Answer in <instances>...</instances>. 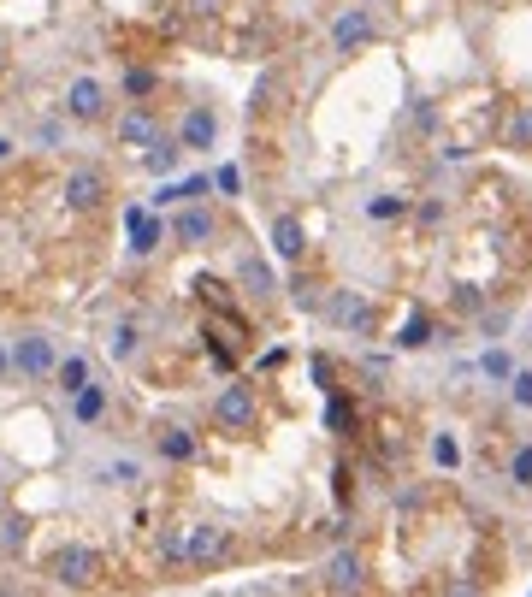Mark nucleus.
Here are the masks:
<instances>
[{"label": "nucleus", "instance_id": "obj_1", "mask_svg": "<svg viewBox=\"0 0 532 597\" xmlns=\"http://www.w3.org/2000/svg\"><path fill=\"white\" fill-rule=\"evenodd\" d=\"M54 361H60V349H54L48 332H18L12 337V379L42 385V379H54Z\"/></svg>", "mask_w": 532, "mask_h": 597}, {"label": "nucleus", "instance_id": "obj_2", "mask_svg": "<svg viewBox=\"0 0 532 597\" xmlns=\"http://www.w3.org/2000/svg\"><path fill=\"white\" fill-rule=\"evenodd\" d=\"M213 420H219V432H255V420H261V397H255V385H243V379L219 385V397H213Z\"/></svg>", "mask_w": 532, "mask_h": 597}, {"label": "nucleus", "instance_id": "obj_3", "mask_svg": "<svg viewBox=\"0 0 532 597\" xmlns=\"http://www.w3.org/2000/svg\"><path fill=\"white\" fill-rule=\"evenodd\" d=\"M95 574H101V556H95L89 544H66V550H54V562H48V580H54L60 592L95 586Z\"/></svg>", "mask_w": 532, "mask_h": 597}, {"label": "nucleus", "instance_id": "obj_4", "mask_svg": "<svg viewBox=\"0 0 532 597\" xmlns=\"http://www.w3.org/2000/svg\"><path fill=\"white\" fill-rule=\"evenodd\" d=\"M166 237H172L178 249H207V243L219 237V219H213L207 207H196V201H184V207L166 219Z\"/></svg>", "mask_w": 532, "mask_h": 597}, {"label": "nucleus", "instance_id": "obj_5", "mask_svg": "<svg viewBox=\"0 0 532 597\" xmlns=\"http://www.w3.org/2000/svg\"><path fill=\"white\" fill-rule=\"evenodd\" d=\"M125 231H131V255L136 261H148V255L166 243V219H160L148 201H131V207H125Z\"/></svg>", "mask_w": 532, "mask_h": 597}, {"label": "nucleus", "instance_id": "obj_6", "mask_svg": "<svg viewBox=\"0 0 532 597\" xmlns=\"http://www.w3.org/2000/svg\"><path fill=\"white\" fill-rule=\"evenodd\" d=\"M379 36V24H373V6H343L332 24V48L337 54H355V48H367Z\"/></svg>", "mask_w": 532, "mask_h": 597}, {"label": "nucleus", "instance_id": "obj_7", "mask_svg": "<svg viewBox=\"0 0 532 597\" xmlns=\"http://www.w3.org/2000/svg\"><path fill=\"white\" fill-rule=\"evenodd\" d=\"M172 136L184 142V154H213V148H219V113H213V107H190Z\"/></svg>", "mask_w": 532, "mask_h": 597}, {"label": "nucleus", "instance_id": "obj_8", "mask_svg": "<svg viewBox=\"0 0 532 597\" xmlns=\"http://www.w3.org/2000/svg\"><path fill=\"white\" fill-rule=\"evenodd\" d=\"M101 201H107V172L101 166H77L66 178V207L71 213H95Z\"/></svg>", "mask_w": 532, "mask_h": 597}, {"label": "nucleus", "instance_id": "obj_9", "mask_svg": "<svg viewBox=\"0 0 532 597\" xmlns=\"http://www.w3.org/2000/svg\"><path fill=\"white\" fill-rule=\"evenodd\" d=\"M101 113H107V89H101L95 77H71V83H66V119L95 125Z\"/></svg>", "mask_w": 532, "mask_h": 597}, {"label": "nucleus", "instance_id": "obj_10", "mask_svg": "<svg viewBox=\"0 0 532 597\" xmlns=\"http://www.w3.org/2000/svg\"><path fill=\"white\" fill-rule=\"evenodd\" d=\"M225 550H231V538H225V527H190L184 532V562L190 568H213V562H225Z\"/></svg>", "mask_w": 532, "mask_h": 597}, {"label": "nucleus", "instance_id": "obj_11", "mask_svg": "<svg viewBox=\"0 0 532 597\" xmlns=\"http://www.w3.org/2000/svg\"><path fill=\"white\" fill-rule=\"evenodd\" d=\"M332 320H337L349 337H373V332H379V314H373V302H361L355 290H337V296H332Z\"/></svg>", "mask_w": 532, "mask_h": 597}, {"label": "nucleus", "instance_id": "obj_12", "mask_svg": "<svg viewBox=\"0 0 532 597\" xmlns=\"http://www.w3.org/2000/svg\"><path fill=\"white\" fill-rule=\"evenodd\" d=\"M272 255H278V261H302V255H308V225H302L296 213H278V219H272Z\"/></svg>", "mask_w": 532, "mask_h": 597}, {"label": "nucleus", "instance_id": "obj_13", "mask_svg": "<svg viewBox=\"0 0 532 597\" xmlns=\"http://www.w3.org/2000/svg\"><path fill=\"white\" fill-rule=\"evenodd\" d=\"M361 586H367L361 550H337L332 562H326V592H361Z\"/></svg>", "mask_w": 532, "mask_h": 597}, {"label": "nucleus", "instance_id": "obj_14", "mask_svg": "<svg viewBox=\"0 0 532 597\" xmlns=\"http://www.w3.org/2000/svg\"><path fill=\"white\" fill-rule=\"evenodd\" d=\"M154 456H160V462H196V432H190V426H178V420H166V426H160V432H154Z\"/></svg>", "mask_w": 532, "mask_h": 597}, {"label": "nucleus", "instance_id": "obj_15", "mask_svg": "<svg viewBox=\"0 0 532 597\" xmlns=\"http://www.w3.org/2000/svg\"><path fill=\"white\" fill-rule=\"evenodd\" d=\"M148 479V467L136 462V456H107V462L95 467V485H107V491H136Z\"/></svg>", "mask_w": 532, "mask_h": 597}, {"label": "nucleus", "instance_id": "obj_16", "mask_svg": "<svg viewBox=\"0 0 532 597\" xmlns=\"http://www.w3.org/2000/svg\"><path fill=\"white\" fill-rule=\"evenodd\" d=\"M178 166H184V142H178V136L160 131L148 148H142V172H154V178H172Z\"/></svg>", "mask_w": 532, "mask_h": 597}, {"label": "nucleus", "instance_id": "obj_17", "mask_svg": "<svg viewBox=\"0 0 532 597\" xmlns=\"http://www.w3.org/2000/svg\"><path fill=\"white\" fill-rule=\"evenodd\" d=\"M83 385H95V361H89L83 349H77V355H60V361H54V391H60V397H77Z\"/></svg>", "mask_w": 532, "mask_h": 597}, {"label": "nucleus", "instance_id": "obj_18", "mask_svg": "<svg viewBox=\"0 0 532 597\" xmlns=\"http://www.w3.org/2000/svg\"><path fill=\"white\" fill-rule=\"evenodd\" d=\"M154 136H160V119H154L148 107H131V113L119 119V148H136V154H142Z\"/></svg>", "mask_w": 532, "mask_h": 597}, {"label": "nucleus", "instance_id": "obj_19", "mask_svg": "<svg viewBox=\"0 0 532 597\" xmlns=\"http://www.w3.org/2000/svg\"><path fill=\"white\" fill-rule=\"evenodd\" d=\"M71 402V426H95L101 414H107V385L95 379V385H83L77 397H66Z\"/></svg>", "mask_w": 532, "mask_h": 597}, {"label": "nucleus", "instance_id": "obj_20", "mask_svg": "<svg viewBox=\"0 0 532 597\" xmlns=\"http://www.w3.org/2000/svg\"><path fill=\"white\" fill-rule=\"evenodd\" d=\"M237 284H243L249 296H261V302L278 290V278H272V266H266L261 255H243V261H237Z\"/></svg>", "mask_w": 532, "mask_h": 597}, {"label": "nucleus", "instance_id": "obj_21", "mask_svg": "<svg viewBox=\"0 0 532 597\" xmlns=\"http://www.w3.org/2000/svg\"><path fill=\"white\" fill-rule=\"evenodd\" d=\"M391 343H397V349H426V343H432V320H426V308H414V314L397 326Z\"/></svg>", "mask_w": 532, "mask_h": 597}, {"label": "nucleus", "instance_id": "obj_22", "mask_svg": "<svg viewBox=\"0 0 532 597\" xmlns=\"http://www.w3.org/2000/svg\"><path fill=\"white\" fill-rule=\"evenodd\" d=\"M107 355H113V361H136V355H142V332H136V320H119V326H113Z\"/></svg>", "mask_w": 532, "mask_h": 597}, {"label": "nucleus", "instance_id": "obj_23", "mask_svg": "<svg viewBox=\"0 0 532 597\" xmlns=\"http://www.w3.org/2000/svg\"><path fill=\"white\" fill-rule=\"evenodd\" d=\"M479 373H485V385H509V379H515V355H509V349H485V355H479Z\"/></svg>", "mask_w": 532, "mask_h": 597}, {"label": "nucleus", "instance_id": "obj_24", "mask_svg": "<svg viewBox=\"0 0 532 597\" xmlns=\"http://www.w3.org/2000/svg\"><path fill=\"white\" fill-rule=\"evenodd\" d=\"M119 89H125L131 101H148V95L160 89V71H148V66H125V77H119Z\"/></svg>", "mask_w": 532, "mask_h": 597}, {"label": "nucleus", "instance_id": "obj_25", "mask_svg": "<svg viewBox=\"0 0 532 597\" xmlns=\"http://www.w3.org/2000/svg\"><path fill=\"white\" fill-rule=\"evenodd\" d=\"M402 213H408V196H391V190L367 201V219H379V225H385V219H402Z\"/></svg>", "mask_w": 532, "mask_h": 597}, {"label": "nucleus", "instance_id": "obj_26", "mask_svg": "<svg viewBox=\"0 0 532 597\" xmlns=\"http://www.w3.org/2000/svg\"><path fill=\"white\" fill-rule=\"evenodd\" d=\"M432 462L444 467V473H450V467H462V444H456V432H438V438H432Z\"/></svg>", "mask_w": 532, "mask_h": 597}, {"label": "nucleus", "instance_id": "obj_27", "mask_svg": "<svg viewBox=\"0 0 532 597\" xmlns=\"http://www.w3.org/2000/svg\"><path fill=\"white\" fill-rule=\"evenodd\" d=\"M24 532H30L24 515H6V509H0V550H24Z\"/></svg>", "mask_w": 532, "mask_h": 597}, {"label": "nucleus", "instance_id": "obj_28", "mask_svg": "<svg viewBox=\"0 0 532 597\" xmlns=\"http://www.w3.org/2000/svg\"><path fill=\"white\" fill-rule=\"evenodd\" d=\"M509 485L532 491V444H515V456H509Z\"/></svg>", "mask_w": 532, "mask_h": 597}, {"label": "nucleus", "instance_id": "obj_29", "mask_svg": "<svg viewBox=\"0 0 532 597\" xmlns=\"http://www.w3.org/2000/svg\"><path fill=\"white\" fill-rule=\"evenodd\" d=\"M509 402H515L521 414H532V367H515V379H509Z\"/></svg>", "mask_w": 532, "mask_h": 597}, {"label": "nucleus", "instance_id": "obj_30", "mask_svg": "<svg viewBox=\"0 0 532 597\" xmlns=\"http://www.w3.org/2000/svg\"><path fill=\"white\" fill-rule=\"evenodd\" d=\"M213 190H219V196H243V166H231V160H225V166L213 172Z\"/></svg>", "mask_w": 532, "mask_h": 597}, {"label": "nucleus", "instance_id": "obj_31", "mask_svg": "<svg viewBox=\"0 0 532 597\" xmlns=\"http://www.w3.org/2000/svg\"><path fill=\"white\" fill-rule=\"evenodd\" d=\"M184 532H190V527H178V532H160V556H166V562H184Z\"/></svg>", "mask_w": 532, "mask_h": 597}, {"label": "nucleus", "instance_id": "obj_32", "mask_svg": "<svg viewBox=\"0 0 532 597\" xmlns=\"http://www.w3.org/2000/svg\"><path fill=\"white\" fill-rule=\"evenodd\" d=\"M509 142H515V148H532V107H521V119H515Z\"/></svg>", "mask_w": 532, "mask_h": 597}, {"label": "nucleus", "instance_id": "obj_33", "mask_svg": "<svg viewBox=\"0 0 532 597\" xmlns=\"http://www.w3.org/2000/svg\"><path fill=\"white\" fill-rule=\"evenodd\" d=\"M308 373H314V385H320V391H332V361H326V355H314V361H308Z\"/></svg>", "mask_w": 532, "mask_h": 597}, {"label": "nucleus", "instance_id": "obj_34", "mask_svg": "<svg viewBox=\"0 0 532 597\" xmlns=\"http://www.w3.org/2000/svg\"><path fill=\"white\" fill-rule=\"evenodd\" d=\"M60 136H66V125H60V119H48V125H42V131H36V142H42V148H54V142H60Z\"/></svg>", "mask_w": 532, "mask_h": 597}, {"label": "nucleus", "instance_id": "obj_35", "mask_svg": "<svg viewBox=\"0 0 532 597\" xmlns=\"http://www.w3.org/2000/svg\"><path fill=\"white\" fill-rule=\"evenodd\" d=\"M272 95H278V77H261V83H255V107H266Z\"/></svg>", "mask_w": 532, "mask_h": 597}, {"label": "nucleus", "instance_id": "obj_36", "mask_svg": "<svg viewBox=\"0 0 532 597\" xmlns=\"http://www.w3.org/2000/svg\"><path fill=\"white\" fill-rule=\"evenodd\" d=\"M326 426H332V432H343V426H349V408H343V402H332V408H326Z\"/></svg>", "mask_w": 532, "mask_h": 597}, {"label": "nucleus", "instance_id": "obj_37", "mask_svg": "<svg viewBox=\"0 0 532 597\" xmlns=\"http://www.w3.org/2000/svg\"><path fill=\"white\" fill-rule=\"evenodd\" d=\"M444 219V201H420V225H438Z\"/></svg>", "mask_w": 532, "mask_h": 597}, {"label": "nucleus", "instance_id": "obj_38", "mask_svg": "<svg viewBox=\"0 0 532 597\" xmlns=\"http://www.w3.org/2000/svg\"><path fill=\"white\" fill-rule=\"evenodd\" d=\"M0 379H12V343L0 337Z\"/></svg>", "mask_w": 532, "mask_h": 597}, {"label": "nucleus", "instance_id": "obj_39", "mask_svg": "<svg viewBox=\"0 0 532 597\" xmlns=\"http://www.w3.org/2000/svg\"><path fill=\"white\" fill-rule=\"evenodd\" d=\"M12 148H18V142H12V136H0V160H12Z\"/></svg>", "mask_w": 532, "mask_h": 597}, {"label": "nucleus", "instance_id": "obj_40", "mask_svg": "<svg viewBox=\"0 0 532 597\" xmlns=\"http://www.w3.org/2000/svg\"><path fill=\"white\" fill-rule=\"evenodd\" d=\"M0 509H6V485H0Z\"/></svg>", "mask_w": 532, "mask_h": 597}]
</instances>
